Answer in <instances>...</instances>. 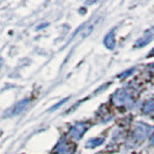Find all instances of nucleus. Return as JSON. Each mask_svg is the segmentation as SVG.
<instances>
[{
  "instance_id": "obj_9",
  "label": "nucleus",
  "mask_w": 154,
  "mask_h": 154,
  "mask_svg": "<svg viewBox=\"0 0 154 154\" xmlns=\"http://www.w3.org/2000/svg\"><path fill=\"white\" fill-rule=\"evenodd\" d=\"M143 113L144 114H152L154 113V99L148 100L143 106Z\"/></svg>"
},
{
  "instance_id": "obj_8",
  "label": "nucleus",
  "mask_w": 154,
  "mask_h": 154,
  "mask_svg": "<svg viewBox=\"0 0 154 154\" xmlns=\"http://www.w3.org/2000/svg\"><path fill=\"white\" fill-rule=\"evenodd\" d=\"M104 143V139L102 138H96V139H91L90 141L87 143L86 146L89 147V148H94V147H96V146H99L100 144H102Z\"/></svg>"
},
{
  "instance_id": "obj_11",
  "label": "nucleus",
  "mask_w": 154,
  "mask_h": 154,
  "mask_svg": "<svg viewBox=\"0 0 154 154\" xmlns=\"http://www.w3.org/2000/svg\"><path fill=\"white\" fill-rule=\"evenodd\" d=\"M150 143L154 146V133L152 134V136H151V138H150Z\"/></svg>"
},
{
  "instance_id": "obj_5",
  "label": "nucleus",
  "mask_w": 154,
  "mask_h": 154,
  "mask_svg": "<svg viewBox=\"0 0 154 154\" xmlns=\"http://www.w3.org/2000/svg\"><path fill=\"white\" fill-rule=\"evenodd\" d=\"M153 37H154V28L150 29V30H147L146 32V34H144V36L142 37L136 42L135 46H136V47H143V46H146V45H148V43L152 41Z\"/></svg>"
},
{
  "instance_id": "obj_1",
  "label": "nucleus",
  "mask_w": 154,
  "mask_h": 154,
  "mask_svg": "<svg viewBox=\"0 0 154 154\" xmlns=\"http://www.w3.org/2000/svg\"><path fill=\"white\" fill-rule=\"evenodd\" d=\"M74 150H75L74 144L67 142L66 139L63 138L58 143L53 152H54V154H73Z\"/></svg>"
},
{
  "instance_id": "obj_7",
  "label": "nucleus",
  "mask_w": 154,
  "mask_h": 154,
  "mask_svg": "<svg viewBox=\"0 0 154 154\" xmlns=\"http://www.w3.org/2000/svg\"><path fill=\"white\" fill-rule=\"evenodd\" d=\"M28 103H29V99H28V98H26V99H22L21 101H19V102L14 107L12 114H13V115H17V114H19V113H20L21 111L28 105Z\"/></svg>"
},
{
  "instance_id": "obj_12",
  "label": "nucleus",
  "mask_w": 154,
  "mask_h": 154,
  "mask_svg": "<svg viewBox=\"0 0 154 154\" xmlns=\"http://www.w3.org/2000/svg\"><path fill=\"white\" fill-rule=\"evenodd\" d=\"M153 66H154V65H153Z\"/></svg>"
},
{
  "instance_id": "obj_10",
  "label": "nucleus",
  "mask_w": 154,
  "mask_h": 154,
  "mask_svg": "<svg viewBox=\"0 0 154 154\" xmlns=\"http://www.w3.org/2000/svg\"><path fill=\"white\" fill-rule=\"evenodd\" d=\"M67 99H69V98H65V99H63V101H60L59 103H57L56 105H54V106H53V107H52V109H51V110H55V109H57L58 107H59V106H61V105H63V104H64V103H66Z\"/></svg>"
},
{
  "instance_id": "obj_3",
  "label": "nucleus",
  "mask_w": 154,
  "mask_h": 154,
  "mask_svg": "<svg viewBox=\"0 0 154 154\" xmlns=\"http://www.w3.org/2000/svg\"><path fill=\"white\" fill-rule=\"evenodd\" d=\"M88 129V125L83 122H78L74 124L70 130V136L75 140H80Z\"/></svg>"
},
{
  "instance_id": "obj_2",
  "label": "nucleus",
  "mask_w": 154,
  "mask_h": 154,
  "mask_svg": "<svg viewBox=\"0 0 154 154\" xmlns=\"http://www.w3.org/2000/svg\"><path fill=\"white\" fill-rule=\"evenodd\" d=\"M151 131V127L143 122H138L134 131V137L137 141L142 142L146 139Z\"/></svg>"
},
{
  "instance_id": "obj_4",
  "label": "nucleus",
  "mask_w": 154,
  "mask_h": 154,
  "mask_svg": "<svg viewBox=\"0 0 154 154\" xmlns=\"http://www.w3.org/2000/svg\"><path fill=\"white\" fill-rule=\"evenodd\" d=\"M128 99H129V95L123 89L119 90L114 95V103L118 106L124 105L127 102Z\"/></svg>"
},
{
  "instance_id": "obj_6",
  "label": "nucleus",
  "mask_w": 154,
  "mask_h": 154,
  "mask_svg": "<svg viewBox=\"0 0 154 154\" xmlns=\"http://www.w3.org/2000/svg\"><path fill=\"white\" fill-rule=\"evenodd\" d=\"M104 45L109 49H113L116 46V38H115V30L110 31L104 38Z\"/></svg>"
}]
</instances>
